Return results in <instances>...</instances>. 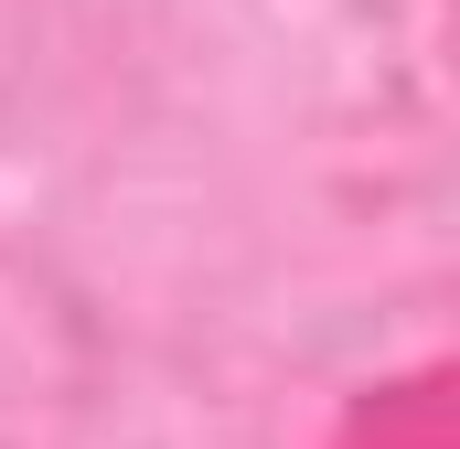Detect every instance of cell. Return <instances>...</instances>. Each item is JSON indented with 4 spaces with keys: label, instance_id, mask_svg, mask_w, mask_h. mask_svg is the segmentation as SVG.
Listing matches in <instances>:
<instances>
[{
    "label": "cell",
    "instance_id": "obj_1",
    "mask_svg": "<svg viewBox=\"0 0 460 449\" xmlns=\"http://www.w3.org/2000/svg\"><path fill=\"white\" fill-rule=\"evenodd\" d=\"M353 439H375V449H450V418H439V374H418V385H385V396L353 418Z\"/></svg>",
    "mask_w": 460,
    "mask_h": 449
}]
</instances>
